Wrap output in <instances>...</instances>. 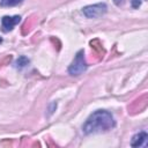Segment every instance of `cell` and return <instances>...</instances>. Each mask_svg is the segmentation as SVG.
<instances>
[{"mask_svg":"<svg viewBox=\"0 0 148 148\" xmlns=\"http://www.w3.org/2000/svg\"><path fill=\"white\" fill-rule=\"evenodd\" d=\"M147 139H148V134L145 131L139 132L135 135H133L132 141H131V146L132 147H141V146H145Z\"/></svg>","mask_w":148,"mask_h":148,"instance_id":"5","label":"cell"},{"mask_svg":"<svg viewBox=\"0 0 148 148\" xmlns=\"http://www.w3.org/2000/svg\"><path fill=\"white\" fill-rule=\"evenodd\" d=\"M87 67H88V65H87V62H86L84 52H83V50H80V51L75 54V58H74V60L72 61V64L69 65V67H68V73H69L71 75L77 76V75L82 74L83 72H86V71H87Z\"/></svg>","mask_w":148,"mask_h":148,"instance_id":"2","label":"cell"},{"mask_svg":"<svg viewBox=\"0 0 148 148\" xmlns=\"http://www.w3.org/2000/svg\"><path fill=\"white\" fill-rule=\"evenodd\" d=\"M21 21V16L20 15H15V16H3L1 20V30L3 32H8L10 30H13V28Z\"/></svg>","mask_w":148,"mask_h":148,"instance_id":"4","label":"cell"},{"mask_svg":"<svg viewBox=\"0 0 148 148\" xmlns=\"http://www.w3.org/2000/svg\"><path fill=\"white\" fill-rule=\"evenodd\" d=\"M114 3H116L117 6H120V5L124 3V0H114Z\"/></svg>","mask_w":148,"mask_h":148,"instance_id":"9","label":"cell"},{"mask_svg":"<svg viewBox=\"0 0 148 148\" xmlns=\"http://www.w3.org/2000/svg\"><path fill=\"white\" fill-rule=\"evenodd\" d=\"M28 64H29V59H28L27 57H24V56H21V57H18V59L15 61V67L21 69V68L25 67Z\"/></svg>","mask_w":148,"mask_h":148,"instance_id":"6","label":"cell"},{"mask_svg":"<svg viewBox=\"0 0 148 148\" xmlns=\"http://www.w3.org/2000/svg\"><path fill=\"white\" fill-rule=\"evenodd\" d=\"M142 1H145V0H132V1H131V2H132V7H133V8H139V7L141 6Z\"/></svg>","mask_w":148,"mask_h":148,"instance_id":"8","label":"cell"},{"mask_svg":"<svg viewBox=\"0 0 148 148\" xmlns=\"http://www.w3.org/2000/svg\"><path fill=\"white\" fill-rule=\"evenodd\" d=\"M0 43H2V38L1 37H0Z\"/></svg>","mask_w":148,"mask_h":148,"instance_id":"10","label":"cell"},{"mask_svg":"<svg viewBox=\"0 0 148 148\" xmlns=\"http://www.w3.org/2000/svg\"><path fill=\"white\" fill-rule=\"evenodd\" d=\"M108 10V7L104 2H99V3H95V5H90V6H86L82 9V13L88 17V18H97L101 17L102 15H104Z\"/></svg>","mask_w":148,"mask_h":148,"instance_id":"3","label":"cell"},{"mask_svg":"<svg viewBox=\"0 0 148 148\" xmlns=\"http://www.w3.org/2000/svg\"><path fill=\"white\" fill-rule=\"evenodd\" d=\"M114 126L116 120L109 111L97 110L88 117V119L82 126V131L84 134L102 133L112 130Z\"/></svg>","mask_w":148,"mask_h":148,"instance_id":"1","label":"cell"},{"mask_svg":"<svg viewBox=\"0 0 148 148\" xmlns=\"http://www.w3.org/2000/svg\"><path fill=\"white\" fill-rule=\"evenodd\" d=\"M21 1L22 0H0V3H1V6H14Z\"/></svg>","mask_w":148,"mask_h":148,"instance_id":"7","label":"cell"}]
</instances>
